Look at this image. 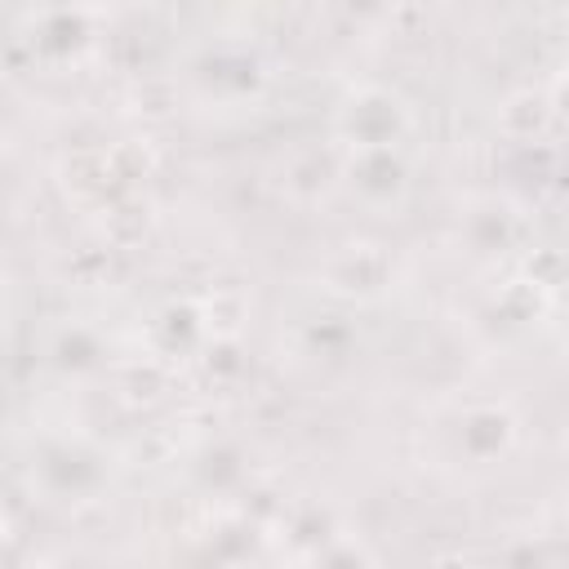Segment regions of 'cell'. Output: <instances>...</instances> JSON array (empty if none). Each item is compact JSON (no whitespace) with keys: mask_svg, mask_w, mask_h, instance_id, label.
Listing matches in <instances>:
<instances>
[{"mask_svg":"<svg viewBox=\"0 0 569 569\" xmlns=\"http://www.w3.org/2000/svg\"><path fill=\"white\" fill-rule=\"evenodd\" d=\"M413 116H409V102L387 89V84H360L342 98L338 107V138L347 142V151H378V147H396L405 133H409Z\"/></svg>","mask_w":569,"mask_h":569,"instance_id":"obj_1","label":"cell"},{"mask_svg":"<svg viewBox=\"0 0 569 569\" xmlns=\"http://www.w3.org/2000/svg\"><path fill=\"white\" fill-rule=\"evenodd\" d=\"M391 280H396V262L378 240H351L338 253H329L320 267V289L342 302H373L391 289Z\"/></svg>","mask_w":569,"mask_h":569,"instance_id":"obj_2","label":"cell"},{"mask_svg":"<svg viewBox=\"0 0 569 569\" xmlns=\"http://www.w3.org/2000/svg\"><path fill=\"white\" fill-rule=\"evenodd\" d=\"M58 187H62V196L71 204L98 209V213L107 204H116L120 196H129V187H124V178L116 169L111 147H76V151H67L58 160Z\"/></svg>","mask_w":569,"mask_h":569,"instance_id":"obj_3","label":"cell"},{"mask_svg":"<svg viewBox=\"0 0 569 569\" xmlns=\"http://www.w3.org/2000/svg\"><path fill=\"white\" fill-rule=\"evenodd\" d=\"M342 182H351V191H356V196H365L369 204H391V200H396V196H405V187H409V164H405L400 147L347 151Z\"/></svg>","mask_w":569,"mask_h":569,"instance_id":"obj_4","label":"cell"},{"mask_svg":"<svg viewBox=\"0 0 569 569\" xmlns=\"http://www.w3.org/2000/svg\"><path fill=\"white\" fill-rule=\"evenodd\" d=\"M516 436H520V422L507 405H476L462 413V453L471 462H498L516 449Z\"/></svg>","mask_w":569,"mask_h":569,"instance_id":"obj_5","label":"cell"},{"mask_svg":"<svg viewBox=\"0 0 569 569\" xmlns=\"http://www.w3.org/2000/svg\"><path fill=\"white\" fill-rule=\"evenodd\" d=\"M342 169H347V151L307 147V151L289 156V164H284V191L298 204H316V200H325L342 182Z\"/></svg>","mask_w":569,"mask_h":569,"instance_id":"obj_6","label":"cell"},{"mask_svg":"<svg viewBox=\"0 0 569 569\" xmlns=\"http://www.w3.org/2000/svg\"><path fill=\"white\" fill-rule=\"evenodd\" d=\"M551 124H556V111H551L547 89H538V84L511 89V93L498 102V133H502L507 142H538Z\"/></svg>","mask_w":569,"mask_h":569,"instance_id":"obj_7","label":"cell"},{"mask_svg":"<svg viewBox=\"0 0 569 569\" xmlns=\"http://www.w3.org/2000/svg\"><path fill=\"white\" fill-rule=\"evenodd\" d=\"M151 227H156V204L142 191H129L102 209V244L107 249H133L151 236Z\"/></svg>","mask_w":569,"mask_h":569,"instance_id":"obj_8","label":"cell"},{"mask_svg":"<svg viewBox=\"0 0 569 569\" xmlns=\"http://www.w3.org/2000/svg\"><path fill=\"white\" fill-rule=\"evenodd\" d=\"M200 311V329L209 342H236L249 325V298L240 289H213L196 302Z\"/></svg>","mask_w":569,"mask_h":569,"instance_id":"obj_9","label":"cell"},{"mask_svg":"<svg viewBox=\"0 0 569 569\" xmlns=\"http://www.w3.org/2000/svg\"><path fill=\"white\" fill-rule=\"evenodd\" d=\"M551 307H556V293L542 289V284H533L529 276H511V280H502V289H498V311H502L511 325H538V320H547Z\"/></svg>","mask_w":569,"mask_h":569,"instance_id":"obj_10","label":"cell"},{"mask_svg":"<svg viewBox=\"0 0 569 569\" xmlns=\"http://www.w3.org/2000/svg\"><path fill=\"white\" fill-rule=\"evenodd\" d=\"M116 391H120V400L133 405V409L156 405V400L169 391V369H164L160 360H151V356L129 360V365L116 369Z\"/></svg>","mask_w":569,"mask_h":569,"instance_id":"obj_11","label":"cell"},{"mask_svg":"<svg viewBox=\"0 0 569 569\" xmlns=\"http://www.w3.org/2000/svg\"><path fill=\"white\" fill-rule=\"evenodd\" d=\"M111 156H116V169H120V178H124L129 191H138V187L156 173V151H151L142 138H124V142H116Z\"/></svg>","mask_w":569,"mask_h":569,"instance_id":"obj_12","label":"cell"},{"mask_svg":"<svg viewBox=\"0 0 569 569\" xmlns=\"http://www.w3.org/2000/svg\"><path fill=\"white\" fill-rule=\"evenodd\" d=\"M520 276H529L533 284L560 293V289H569V253H565V249H533V253L525 258Z\"/></svg>","mask_w":569,"mask_h":569,"instance_id":"obj_13","label":"cell"},{"mask_svg":"<svg viewBox=\"0 0 569 569\" xmlns=\"http://www.w3.org/2000/svg\"><path fill=\"white\" fill-rule=\"evenodd\" d=\"M307 569H373V556L356 538H329L307 556Z\"/></svg>","mask_w":569,"mask_h":569,"instance_id":"obj_14","label":"cell"},{"mask_svg":"<svg viewBox=\"0 0 569 569\" xmlns=\"http://www.w3.org/2000/svg\"><path fill=\"white\" fill-rule=\"evenodd\" d=\"M547 98H551L556 120H565V124H569V67H560V71H556V80L547 84Z\"/></svg>","mask_w":569,"mask_h":569,"instance_id":"obj_15","label":"cell"},{"mask_svg":"<svg viewBox=\"0 0 569 569\" xmlns=\"http://www.w3.org/2000/svg\"><path fill=\"white\" fill-rule=\"evenodd\" d=\"M427 569H476L471 560H462V556H436Z\"/></svg>","mask_w":569,"mask_h":569,"instance_id":"obj_16","label":"cell"},{"mask_svg":"<svg viewBox=\"0 0 569 569\" xmlns=\"http://www.w3.org/2000/svg\"><path fill=\"white\" fill-rule=\"evenodd\" d=\"M565 378H569V342H565Z\"/></svg>","mask_w":569,"mask_h":569,"instance_id":"obj_17","label":"cell"}]
</instances>
